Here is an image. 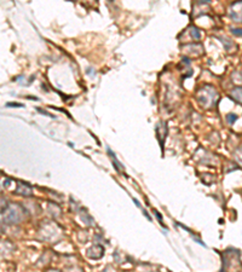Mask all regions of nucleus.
<instances>
[{"instance_id": "1", "label": "nucleus", "mask_w": 242, "mask_h": 272, "mask_svg": "<svg viewBox=\"0 0 242 272\" xmlns=\"http://www.w3.org/2000/svg\"><path fill=\"white\" fill-rule=\"evenodd\" d=\"M232 96H235V99L239 101L240 103H242V87H237L231 92Z\"/></svg>"}, {"instance_id": "2", "label": "nucleus", "mask_w": 242, "mask_h": 272, "mask_svg": "<svg viewBox=\"0 0 242 272\" xmlns=\"http://www.w3.org/2000/svg\"><path fill=\"white\" fill-rule=\"evenodd\" d=\"M227 117H228V122H229V123H232V122H234V121L237 119V116H236L235 114H229Z\"/></svg>"}, {"instance_id": "3", "label": "nucleus", "mask_w": 242, "mask_h": 272, "mask_svg": "<svg viewBox=\"0 0 242 272\" xmlns=\"http://www.w3.org/2000/svg\"><path fill=\"white\" fill-rule=\"evenodd\" d=\"M232 33H234L235 35H240V37H242V29H232Z\"/></svg>"}]
</instances>
